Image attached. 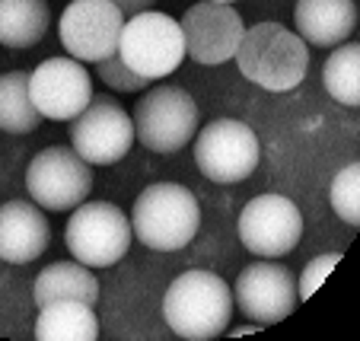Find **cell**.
<instances>
[{
    "instance_id": "cell-1",
    "label": "cell",
    "mask_w": 360,
    "mask_h": 341,
    "mask_svg": "<svg viewBox=\"0 0 360 341\" xmlns=\"http://www.w3.org/2000/svg\"><path fill=\"white\" fill-rule=\"evenodd\" d=\"M163 316L185 341H211L226 332L233 316V294L220 274L185 271L163 297Z\"/></svg>"
},
{
    "instance_id": "cell-2",
    "label": "cell",
    "mask_w": 360,
    "mask_h": 341,
    "mask_svg": "<svg viewBox=\"0 0 360 341\" xmlns=\"http://www.w3.org/2000/svg\"><path fill=\"white\" fill-rule=\"evenodd\" d=\"M233 58L245 80L259 83L268 93L297 89L309 70L306 41L281 22H259V26L245 29Z\"/></svg>"
},
{
    "instance_id": "cell-3",
    "label": "cell",
    "mask_w": 360,
    "mask_h": 341,
    "mask_svg": "<svg viewBox=\"0 0 360 341\" xmlns=\"http://www.w3.org/2000/svg\"><path fill=\"white\" fill-rule=\"evenodd\" d=\"M201 226L198 198L185 185L153 182L137 195L131 211V230L147 249L157 252H179L195 239Z\"/></svg>"
},
{
    "instance_id": "cell-4",
    "label": "cell",
    "mask_w": 360,
    "mask_h": 341,
    "mask_svg": "<svg viewBox=\"0 0 360 341\" xmlns=\"http://www.w3.org/2000/svg\"><path fill=\"white\" fill-rule=\"evenodd\" d=\"M118 55L134 74L147 77L150 83L169 77L185 61V39L172 16L143 10L131 16L118 39Z\"/></svg>"
},
{
    "instance_id": "cell-5",
    "label": "cell",
    "mask_w": 360,
    "mask_h": 341,
    "mask_svg": "<svg viewBox=\"0 0 360 341\" xmlns=\"http://www.w3.org/2000/svg\"><path fill=\"white\" fill-rule=\"evenodd\" d=\"M131 236L134 230L124 211L109 201L77 205L64 230L70 255L86 268H112L122 262L131 249Z\"/></svg>"
},
{
    "instance_id": "cell-6",
    "label": "cell",
    "mask_w": 360,
    "mask_h": 341,
    "mask_svg": "<svg viewBox=\"0 0 360 341\" xmlns=\"http://www.w3.org/2000/svg\"><path fill=\"white\" fill-rule=\"evenodd\" d=\"M134 137L153 153H179L198 131V103L182 86H153L134 109Z\"/></svg>"
},
{
    "instance_id": "cell-7",
    "label": "cell",
    "mask_w": 360,
    "mask_h": 341,
    "mask_svg": "<svg viewBox=\"0 0 360 341\" xmlns=\"http://www.w3.org/2000/svg\"><path fill=\"white\" fill-rule=\"evenodd\" d=\"M262 157V143L255 131L236 118H217L204 124L195 141V163L204 179L220 185L243 182L255 172Z\"/></svg>"
},
{
    "instance_id": "cell-8",
    "label": "cell",
    "mask_w": 360,
    "mask_h": 341,
    "mask_svg": "<svg viewBox=\"0 0 360 341\" xmlns=\"http://www.w3.org/2000/svg\"><path fill=\"white\" fill-rule=\"evenodd\" d=\"M26 188L35 205L45 211H70L86 201L93 188V172L74 147H48L29 163Z\"/></svg>"
},
{
    "instance_id": "cell-9",
    "label": "cell",
    "mask_w": 360,
    "mask_h": 341,
    "mask_svg": "<svg viewBox=\"0 0 360 341\" xmlns=\"http://www.w3.org/2000/svg\"><path fill=\"white\" fill-rule=\"evenodd\" d=\"M70 141L89 166H112L128 157L134 143V122L115 99L93 96L86 109L74 118Z\"/></svg>"
},
{
    "instance_id": "cell-10",
    "label": "cell",
    "mask_w": 360,
    "mask_h": 341,
    "mask_svg": "<svg viewBox=\"0 0 360 341\" xmlns=\"http://www.w3.org/2000/svg\"><path fill=\"white\" fill-rule=\"evenodd\" d=\"M61 45L74 61L99 64L118 51L124 16L109 0H74L61 13Z\"/></svg>"
},
{
    "instance_id": "cell-11",
    "label": "cell",
    "mask_w": 360,
    "mask_h": 341,
    "mask_svg": "<svg viewBox=\"0 0 360 341\" xmlns=\"http://www.w3.org/2000/svg\"><path fill=\"white\" fill-rule=\"evenodd\" d=\"M297 278L290 274V268L274 259L252 262L239 271L233 287V303L239 307V313L259 326H274L287 319L297 309Z\"/></svg>"
},
{
    "instance_id": "cell-12",
    "label": "cell",
    "mask_w": 360,
    "mask_h": 341,
    "mask_svg": "<svg viewBox=\"0 0 360 341\" xmlns=\"http://www.w3.org/2000/svg\"><path fill=\"white\" fill-rule=\"evenodd\" d=\"M303 236V214L284 195H259L239 214V239L252 255L281 259Z\"/></svg>"
},
{
    "instance_id": "cell-13",
    "label": "cell",
    "mask_w": 360,
    "mask_h": 341,
    "mask_svg": "<svg viewBox=\"0 0 360 341\" xmlns=\"http://www.w3.org/2000/svg\"><path fill=\"white\" fill-rule=\"evenodd\" d=\"M29 99L41 118L74 122L93 99V80L74 58H51L29 74Z\"/></svg>"
},
{
    "instance_id": "cell-14",
    "label": "cell",
    "mask_w": 360,
    "mask_h": 341,
    "mask_svg": "<svg viewBox=\"0 0 360 341\" xmlns=\"http://www.w3.org/2000/svg\"><path fill=\"white\" fill-rule=\"evenodd\" d=\"M179 29L185 39V55L195 58L198 64L230 61L245 32L243 16L230 4H217V0H201V4L188 7Z\"/></svg>"
},
{
    "instance_id": "cell-15",
    "label": "cell",
    "mask_w": 360,
    "mask_h": 341,
    "mask_svg": "<svg viewBox=\"0 0 360 341\" xmlns=\"http://www.w3.org/2000/svg\"><path fill=\"white\" fill-rule=\"evenodd\" d=\"M48 249V220L35 205L7 201L0 205V259L29 265Z\"/></svg>"
},
{
    "instance_id": "cell-16",
    "label": "cell",
    "mask_w": 360,
    "mask_h": 341,
    "mask_svg": "<svg viewBox=\"0 0 360 341\" xmlns=\"http://www.w3.org/2000/svg\"><path fill=\"white\" fill-rule=\"evenodd\" d=\"M293 22L300 39L319 48L341 45L357 26V4L354 0H297Z\"/></svg>"
},
{
    "instance_id": "cell-17",
    "label": "cell",
    "mask_w": 360,
    "mask_h": 341,
    "mask_svg": "<svg viewBox=\"0 0 360 341\" xmlns=\"http://www.w3.org/2000/svg\"><path fill=\"white\" fill-rule=\"evenodd\" d=\"M55 300H77L96 307L99 281L80 262H55L35 278V307H48Z\"/></svg>"
},
{
    "instance_id": "cell-18",
    "label": "cell",
    "mask_w": 360,
    "mask_h": 341,
    "mask_svg": "<svg viewBox=\"0 0 360 341\" xmlns=\"http://www.w3.org/2000/svg\"><path fill=\"white\" fill-rule=\"evenodd\" d=\"M39 341H96L99 338V319L93 307L77 300H55L41 307L35 322Z\"/></svg>"
},
{
    "instance_id": "cell-19",
    "label": "cell",
    "mask_w": 360,
    "mask_h": 341,
    "mask_svg": "<svg viewBox=\"0 0 360 341\" xmlns=\"http://www.w3.org/2000/svg\"><path fill=\"white\" fill-rule=\"evenodd\" d=\"M48 0H0V45L32 48L48 32Z\"/></svg>"
},
{
    "instance_id": "cell-20",
    "label": "cell",
    "mask_w": 360,
    "mask_h": 341,
    "mask_svg": "<svg viewBox=\"0 0 360 341\" xmlns=\"http://www.w3.org/2000/svg\"><path fill=\"white\" fill-rule=\"evenodd\" d=\"M41 124L39 109L29 99V70H10L0 77V128L10 134H29Z\"/></svg>"
},
{
    "instance_id": "cell-21",
    "label": "cell",
    "mask_w": 360,
    "mask_h": 341,
    "mask_svg": "<svg viewBox=\"0 0 360 341\" xmlns=\"http://www.w3.org/2000/svg\"><path fill=\"white\" fill-rule=\"evenodd\" d=\"M322 83L335 103L351 105V109L360 105V45L347 41L335 48L322 67Z\"/></svg>"
},
{
    "instance_id": "cell-22",
    "label": "cell",
    "mask_w": 360,
    "mask_h": 341,
    "mask_svg": "<svg viewBox=\"0 0 360 341\" xmlns=\"http://www.w3.org/2000/svg\"><path fill=\"white\" fill-rule=\"evenodd\" d=\"M332 211L338 214L345 224L357 226L360 224V166L351 163L332 179Z\"/></svg>"
},
{
    "instance_id": "cell-23",
    "label": "cell",
    "mask_w": 360,
    "mask_h": 341,
    "mask_svg": "<svg viewBox=\"0 0 360 341\" xmlns=\"http://www.w3.org/2000/svg\"><path fill=\"white\" fill-rule=\"evenodd\" d=\"M99 77H102V83H105V86L118 89V93H137V89H143L150 83L147 77L134 74V70L122 61V55H118V51L112 58H105V61H99Z\"/></svg>"
},
{
    "instance_id": "cell-24",
    "label": "cell",
    "mask_w": 360,
    "mask_h": 341,
    "mask_svg": "<svg viewBox=\"0 0 360 341\" xmlns=\"http://www.w3.org/2000/svg\"><path fill=\"white\" fill-rule=\"evenodd\" d=\"M338 262H341V252H326V255H319V259L306 262L303 274H300V281H297V297L300 300H309V297L322 287V281L332 274V268L338 265Z\"/></svg>"
},
{
    "instance_id": "cell-25",
    "label": "cell",
    "mask_w": 360,
    "mask_h": 341,
    "mask_svg": "<svg viewBox=\"0 0 360 341\" xmlns=\"http://www.w3.org/2000/svg\"><path fill=\"white\" fill-rule=\"evenodd\" d=\"M109 4H115V7L122 10V16H137V13H143V10H150L153 0H109Z\"/></svg>"
},
{
    "instance_id": "cell-26",
    "label": "cell",
    "mask_w": 360,
    "mask_h": 341,
    "mask_svg": "<svg viewBox=\"0 0 360 341\" xmlns=\"http://www.w3.org/2000/svg\"><path fill=\"white\" fill-rule=\"evenodd\" d=\"M252 332H259V328H252V326H239V328H233L230 335H252Z\"/></svg>"
},
{
    "instance_id": "cell-27",
    "label": "cell",
    "mask_w": 360,
    "mask_h": 341,
    "mask_svg": "<svg viewBox=\"0 0 360 341\" xmlns=\"http://www.w3.org/2000/svg\"><path fill=\"white\" fill-rule=\"evenodd\" d=\"M217 4H233V0H217Z\"/></svg>"
}]
</instances>
